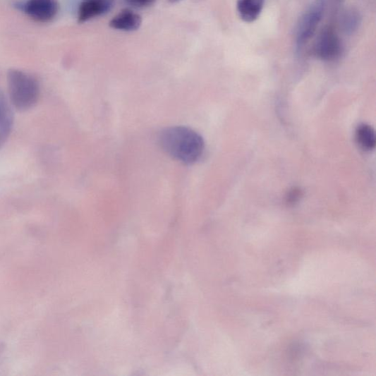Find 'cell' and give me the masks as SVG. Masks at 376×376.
<instances>
[{"label":"cell","instance_id":"8","mask_svg":"<svg viewBox=\"0 0 376 376\" xmlns=\"http://www.w3.org/2000/svg\"><path fill=\"white\" fill-rule=\"evenodd\" d=\"M13 117L11 106L5 96L0 92V149L9 138L13 128Z\"/></svg>","mask_w":376,"mask_h":376},{"label":"cell","instance_id":"10","mask_svg":"<svg viewBox=\"0 0 376 376\" xmlns=\"http://www.w3.org/2000/svg\"><path fill=\"white\" fill-rule=\"evenodd\" d=\"M363 18L360 11L352 8L345 9L339 17V28L348 35H351L359 30Z\"/></svg>","mask_w":376,"mask_h":376},{"label":"cell","instance_id":"1","mask_svg":"<svg viewBox=\"0 0 376 376\" xmlns=\"http://www.w3.org/2000/svg\"><path fill=\"white\" fill-rule=\"evenodd\" d=\"M158 141L161 148L167 154L184 164L196 163L205 152L203 138L187 127L166 128L159 133Z\"/></svg>","mask_w":376,"mask_h":376},{"label":"cell","instance_id":"4","mask_svg":"<svg viewBox=\"0 0 376 376\" xmlns=\"http://www.w3.org/2000/svg\"><path fill=\"white\" fill-rule=\"evenodd\" d=\"M344 46L336 31L332 27L322 30L313 47V56L324 61H334L342 56Z\"/></svg>","mask_w":376,"mask_h":376},{"label":"cell","instance_id":"13","mask_svg":"<svg viewBox=\"0 0 376 376\" xmlns=\"http://www.w3.org/2000/svg\"><path fill=\"white\" fill-rule=\"evenodd\" d=\"M301 195V191L299 190L293 189L289 195V201L291 202H295L298 200Z\"/></svg>","mask_w":376,"mask_h":376},{"label":"cell","instance_id":"6","mask_svg":"<svg viewBox=\"0 0 376 376\" xmlns=\"http://www.w3.org/2000/svg\"><path fill=\"white\" fill-rule=\"evenodd\" d=\"M115 0H82L78 8L79 23H85L109 13Z\"/></svg>","mask_w":376,"mask_h":376},{"label":"cell","instance_id":"3","mask_svg":"<svg viewBox=\"0 0 376 376\" xmlns=\"http://www.w3.org/2000/svg\"><path fill=\"white\" fill-rule=\"evenodd\" d=\"M325 8V0H317L301 16L296 27L295 37V49L298 54L313 37L322 19H323Z\"/></svg>","mask_w":376,"mask_h":376},{"label":"cell","instance_id":"12","mask_svg":"<svg viewBox=\"0 0 376 376\" xmlns=\"http://www.w3.org/2000/svg\"><path fill=\"white\" fill-rule=\"evenodd\" d=\"M155 1L156 0H125L128 5L138 8L151 6Z\"/></svg>","mask_w":376,"mask_h":376},{"label":"cell","instance_id":"5","mask_svg":"<svg viewBox=\"0 0 376 376\" xmlns=\"http://www.w3.org/2000/svg\"><path fill=\"white\" fill-rule=\"evenodd\" d=\"M21 7L31 19L41 23L54 19L59 9L57 0H28Z\"/></svg>","mask_w":376,"mask_h":376},{"label":"cell","instance_id":"7","mask_svg":"<svg viewBox=\"0 0 376 376\" xmlns=\"http://www.w3.org/2000/svg\"><path fill=\"white\" fill-rule=\"evenodd\" d=\"M141 25L142 17L131 9L120 11L109 23L111 28L123 32L135 31Z\"/></svg>","mask_w":376,"mask_h":376},{"label":"cell","instance_id":"9","mask_svg":"<svg viewBox=\"0 0 376 376\" xmlns=\"http://www.w3.org/2000/svg\"><path fill=\"white\" fill-rule=\"evenodd\" d=\"M265 6V0H238L237 11L241 19L247 23L256 21Z\"/></svg>","mask_w":376,"mask_h":376},{"label":"cell","instance_id":"11","mask_svg":"<svg viewBox=\"0 0 376 376\" xmlns=\"http://www.w3.org/2000/svg\"><path fill=\"white\" fill-rule=\"evenodd\" d=\"M356 139L364 150H373L376 145L375 133L373 128L368 124H361L356 131Z\"/></svg>","mask_w":376,"mask_h":376},{"label":"cell","instance_id":"2","mask_svg":"<svg viewBox=\"0 0 376 376\" xmlns=\"http://www.w3.org/2000/svg\"><path fill=\"white\" fill-rule=\"evenodd\" d=\"M10 99L17 110L26 111L37 103L40 95V84L31 75L17 69L8 74Z\"/></svg>","mask_w":376,"mask_h":376},{"label":"cell","instance_id":"14","mask_svg":"<svg viewBox=\"0 0 376 376\" xmlns=\"http://www.w3.org/2000/svg\"><path fill=\"white\" fill-rule=\"evenodd\" d=\"M169 1L171 4H176L178 1H180V0H169Z\"/></svg>","mask_w":376,"mask_h":376}]
</instances>
